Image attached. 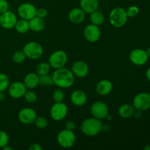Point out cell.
Segmentation results:
<instances>
[{
    "label": "cell",
    "mask_w": 150,
    "mask_h": 150,
    "mask_svg": "<svg viewBox=\"0 0 150 150\" xmlns=\"http://www.w3.org/2000/svg\"><path fill=\"white\" fill-rule=\"evenodd\" d=\"M54 84L61 89H67L74 84L75 76L71 70L65 67L55 70L52 75Z\"/></svg>",
    "instance_id": "obj_1"
},
{
    "label": "cell",
    "mask_w": 150,
    "mask_h": 150,
    "mask_svg": "<svg viewBox=\"0 0 150 150\" xmlns=\"http://www.w3.org/2000/svg\"><path fill=\"white\" fill-rule=\"evenodd\" d=\"M103 128V122L100 120L95 118V117H89L85 119L81 123V132L86 136H97L100 133Z\"/></svg>",
    "instance_id": "obj_2"
},
{
    "label": "cell",
    "mask_w": 150,
    "mask_h": 150,
    "mask_svg": "<svg viewBox=\"0 0 150 150\" xmlns=\"http://www.w3.org/2000/svg\"><path fill=\"white\" fill-rule=\"evenodd\" d=\"M126 10L121 7H117L113 9L109 14V21L111 26L115 28H122L126 24L127 21Z\"/></svg>",
    "instance_id": "obj_3"
},
{
    "label": "cell",
    "mask_w": 150,
    "mask_h": 150,
    "mask_svg": "<svg viewBox=\"0 0 150 150\" xmlns=\"http://www.w3.org/2000/svg\"><path fill=\"white\" fill-rule=\"evenodd\" d=\"M68 57L65 51L57 50L53 52L48 58V64L54 70L64 67L66 65Z\"/></svg>",
    "instance_id": "obj_4"
},
{
    "label": "cell",
    "mask_w": 150,
    "mask_h": 150,
    "mask_svg": "<svg viewBox=\"0 0 150 150\" xmlns=\"http://www.w3.org/2000/svg\"><path fill=\"white\" fill-rule=\"evenodd\" d=\"M23 51L24 52L26 58L33 60L38 59L43 54L42 46L39 42H35V41H31V42H27L23 46Z\"/></svg>",
    "instance_id": "obj_5"
},
{
    "label": "cell",
    "mask_w": 150,
    "mask_h": 150,
    "mask_svg": "<svg viewBox=\"0 0 150 150\" xmlns=\"http://www.w3.org/2000/svg\"><path fill=\"white\" fill-rule=\"evenodd\" d=\"M57 142L62 147L68 149L74 146L76 142V138L73 130H67L65 128L58 133Z\"/></svg>",
    "instance_id": "obj_6"
},
{
    "label": "cell",
    "mask_w": 150,
    "mask_h": 150,
    "mask_svg": "<svg viewBox=\"0 0 150 150\" xmlns=\"http://www.w3.org/2000/svg\"><path fill=\"white\" fill-rule=\"evenodd\" d=\"M68 108L63 102H55L50 110V115L54 121H62L67 116Z\"/></svg>",
    "instance_id": "obj_7"
},
{
    "label": "cell",
    "mask_w": 150,
    "mask_h": 150,
    "mask_svg": "<svg viewBox=\"0 0 150 150\" xmlns=\"http://www.w3.org/2000/svg\"><path fill=\"white\" fill-rule=\"evenodd\" d=\"M133 105L136 110L144 111L150 108V94L141 92L133 98Z\"/></svg>",
    "instance_id": "obj_8"
},
{
    "label": "cell",
    "mask_w": 150,
    "mask_h": 150,
    "mask_svg": "<svg viewBox=\"0 0 150 150\" xmlns=\"http://www.w3.org/2000/svg\"><path fill=\"white\" fill-rule=\"evenodd\" d=\"M92 117L98 120H104L109 114L108 107L103 101H96L92 105L90 108Z\"/></svg>",
    "instance_id": "obj_9"
},
{
    "label": "cell",
    "mask_w": 150,
    "mask_h": 150,
    "mask_svg": "<svg viewBox=\"0 0 150 150\" xmlns=\"http://www.w3.org/2000/svg\"><path fill=\"white\" fill-rule=\"evenodd\" d=\"M129 59L135 65L142 66L147 62L149 57L145 50L142 48H135L130 51Z\"/></svg>",
    "instance_id": "obj_10"
},
{
    "label": "cell",
    "mask_w": 150,
    "mask_h": 150,
    "mask_svg": "<svg viewBox=\"0 0 150 150\" xmlns=\"http://www.w3.org/2000/svg\"><path fill=\"white\" fill-rule=\"evenodd\" d=\"M37 8L34 4L31 3L25 2L20 4L18 8V14L21 18L29 21L36 16Z\"/></svg>",
    "instance_id": "obj_11"
},
{
    "label": "cell",
    "mask_w": 150,
    "mask_h": 150,
    "mask_svg": "<svg viewBox=\"0 0 150 150\" xmlns=\"http://www.w3.org/2000/svg\"><path fill=\"white\" fill-rule=\"evenodd\" d=\"M83 36L89 42H95L98 41L101 36L99 26L92 23L87 25L83 29Z\"/></svg>",
    "instance_id": "obj_12"
},
{
    "label": "cell",
    "mask_w": 150,
    "mask_h": 150,
    "mask_svg": "<svg viewBox=\"0 0 150 150\" xmlns=\"http://www.w3.org/2000/svg\"><path fill=\"white\" fill-rule=\"evenodd\" d=\"M17 21L16 14L10 10L0 14V26L5 29H13Z\"/></svg>",
    "instance_id": "obj_13"
},
{
    "label": "cell",
    "mask_w": 150,
    "mask_h": 150,
    "mask_svg": "<svg viewBox=\"0 0 150 150\" xmlns=\"http://www.w3.org/2000/svg\"><path fill=\"white\" fill-rule=\"evenodd\" d=\"M7 90H8L9 95L12 98L19 99L23 97L25 92L27 90V88L26 87L23 82L16 81L9 85Z\"/></svg>",
    "instance_id": "obj_14"
},
{
    "label": "cell",
    "mask_w": 150,
    "mask_h": 150,
    "mask_svg": "<svg viewBox=\"0 0 150 150\" xmlns=\"http://www.w3.org/2000/svg\"><path fill=\"white\" fill-rule=\"evenodd\" d=\"M37 117L38 116H37L36 111L33 108H28V107L20 110L18 115L19 121L25 125H31L35 122Z\"/></svg>",
    "instance_id": "obj_15"
},
{
    "label": "cell",
    "mask_w": 150,
    "mask_h": 150,
    "mask_svg": "<svg viewBox=\"0 0 150 150\" xmlns=\"http://www.w3.org/2000/svg\"><path fill=\"white\" fill-rule=\"evenodd\" d=\"M71 71L75 76L83 79L89 73V66L84 61L79 60L73 64Z\"/></svg>",
    "instance_id": "obj_16"
},
{
    "label": "cell",
    "mask_w": 150,
    "mask_h": 150,
    "mask_svg": "<svg viewBox=\"0 0 150 150\" xmlns=\"http://www.w3.org/2000/svg\"><path fill=\"white\" fill-rule=\"evenodd\" d=\"M70 100L73 105L77 107H81L87 102V96L83 91L77 89L72 92L70 95Z\"/></svg>",
    "instance_id": "obj_17"
},
{
    "label": "cell",
    "mask_w": 150,
    "mask_h": 150,
    "mask_svg": "<svg viewBox=\"0 0 150 150\" xmlns=\"http://www.w3.org/2000/svg\"><path fill=\"white\" fill-rule=\"evenodd\" d=\"M113 89V84L109 80L103 79L100 80L96 85L95 91L97 94L101 96H105L111 93Z\"/></svg>",
    "instance_id": "obj_18"
},
{
    "label": "cell",
    "mask_w": 150,
    "mask_h": 150,
    "mask_svg": "<svg viewBox=\"0 0 150 150\" xmlns=\"http://www.w3.org/2000/svg\"><path fill=\"white\" fill-rule=\"evenodd\" d=\"M68 18L71 23L79 24L82 23L85 19V13L81 7L73 8L68 14Z\"/></svg>",
    "instance_id": "obj_19"
},
{
    "label": "cell",
    "mask_w": 150,
    "mask_h": 150,
    "mask_svg": "<svg viewBox=\"0 0 150 150\" xmlns=\"http://www.w3.org/2000/svg\"><path fill=\"white\" fill-rule=\"evenodd\" d=\"M99 7V0H80V7L85 13H93Z\"/></svg>",
    "instance_id": "obj_20"
},
{
    "label": "cell",
    "mask_w": 150,
    "mask_h": 150,
    "mask_svg": "<svg viewBox=\"0 0 150 150\" xmlns=\"http://www.w3.org/2000/svg\"><path fill=\"white\" fill-rule=\"evenodd\" d=\"M23 83L27 89H35L39 85V76L35 73H28L24 77Z\"/></svg>",
    "instance_id": "obj_21"
},
{
    "label": "cell",
    "mask_w": 150,
    "mask_h": 150,
    "mask_svg": "<svg viewBox=\"0 0 150 150\" xmlns=\"http://www.w3.org/2000/svg\"><path fill=\"white\" fill-rule=\"evenodd\" d=\"M29 29L33 32H40L45 27V21L44 18H40L38 16H35L29 21Z\"/></svg>",
    "instance_id": "obj_22"
},
{
    "label": "cell",
    "mask_w": 150,
    "mask_h": 150,
    "mask_svg": "<svg viewBox=\"0 0 150 150\" xmlns=\"http://www.w3.org/2000/svg\"><path fill=\"white\" fill-rule=\"evenodd\" d=\"M135 108L133 105H130V104H123L119 108L118 113L119 115L121 117L125 119H127L133 116L135 111Z\"/></svg>",
    "instance_id": "obj_23"
},
{
    "label": "cell",
    "mask_w": 150,
    "mask_h": 150,
    "mask_svg": "<svg viewBox=\"0 0 150 150\" xmlns=\"http://www.w3.org/2000/svg\"><path fill=\"white\" fill-rule=\"evenodd\" d=\"M89 19H90L91 23L97 25V26H99L100 25L103 24V23H104L105 16H104L103 13L101 11H100V10H98V9L97 10L94 11L93 13H90Z\"/></svg>",
    "instance_id": "obj_24"
},
{
    "label": "cell",
    "mask_w": 150,
    "mask_h": 150,
    "mask_svg": "<svg viewBox=\"0 0 150 150\" xmlns=\"http://www.w3.org/2000/svg\"><path fill=\"white\" fill-rule=\"evenodd\" d=\"M15 29L18 33L24 34L26 33L29 30V21L25 20V19L21 18L20 20H18L16 22V24L15 26Z\"/></svg>",
    "instance_id": "obj_25"
},
{
    "label": "cell",
    "mask_w": 150,
    "mask_h": 150,
    "mask_svg": "<svg viewBox=\"0 0 150 150\" xmlns=\"http://www.w3.org/2000/svg\"><path fill=\"white\" fill-rule=\"evenodd\" d=\"M50 70H51V66L48 63L41 62L37 65L36 67V73L38 76L41 75L48 74Z\"/></svg>",
    "instance_id": "obj_26"
},
{
    "label": "cell",
    "mask_w": 150,
    "mask_h": 150,
    "mask_svg": "<svg viewBox=\"0 0 150 150\" xmlns=\"http://www.w3.org/2000/svg\"><path fill=\"white\" fill-rule=\"evenodd\" d=\"M39 84L42 86H50L54 85L52 76L48 74L39 76Z\"/></svg>",
    "instance_id": "obj_27"
},
{
    "label": "cell",
    "mask_w": 150,
    "mask_h": 150,
    "mask_svg": "<svg viewBox=\"0 0 150 150\" xmlns=\"http://www.w3.org/2000/svg\"><path fill=\"white\" fill-rule=\"evenodd\" d=\"M10 85L9 77L4 73H0V92H4Z\"/></svg>",
    "instance_id": "obj_28"
},
{
    "label": "cell",
    "mask_w": 150,
    "mask_h": 150,
    "mask_svg": "<svg viewBox=\"0 0 150 150\" xmlns=\"http://www.w3.org/2000/svg\"><path fill=\"white\" fill-rule=\"evenodd\" d=\"M12 58H13V62H15L16 64H21V63H23L25 61L26 57L25 55L24 52L23 51V50H22V51H16L13 54Z\"/></svg>",
    "instance_id": "obj_29"
},
{
    "label": "cell",
    "mask_w": 150,
    "mask_h": 150,
    "mask_svg": "<svg viewBox=\"0 0 150 150\" xmlns=\"http://www.w3.org/2000/svg\"><path fill=\"white\" fill-rule=\"evenodd\" d=\"M23 98H24L26 102L29 103H34L37 101L38 96L34 91L30 89V90H26L24 95H23Z\"/></svg>",
    "instance_id": "obj_30"
},
{
    "label": "cell",
    "mask_w": 150,
    "mask_h": 150,
    "mask_svg": "<svg viewBox=\"0 0 150 150\" xmlns=\"http://www.w3.org/2000/svg\"><path fill=\"white\" fill-rule=\"evenodd\" d=\"M38 129H45L48 127V120L43 117H37L34 122Z\"/></svg>",
    "instance_id": "obj_31"
},
{
    "label": "cell",
    "mask_w": 150,
    "mask_h": 150,
    "mask_svg": "<svg viewBox=\"0 0 150 150\" xmlns=\"http://www.w3.org/2000/svg\"><path fill=\"white\" fill-rule=\"evenodd\" d=\"M53 99L55 102H63L64 100V93L60 89H57L53 92Z\"/></svg>",
    "instance_id": "obj_32"
},
{
    "label": "cell",
    "mask_w": 150,
    "mask_h": 150,
    "mask_svg": "<svg viewBox=\"0 0 150 150\" xmlns=\"http://www.w3.org/2000/svg\"><path fill=\"white\" fill-rule=\"evenodd\" d=\"M9 136L4 130H0V148L2 149L4 146L8 144Z\"/></svg>",
    "instance_id": "obj_33"
},
{
    "label": "cell",
    "mask_w": 150,
    "mask_h": 150,
    "mask_svg": "<svg viewBox=\"0 0 150 150\" xmlns=\"http://www.w3.org/2000/svg\"><path fill=\"white\" fill-rule=\"evenodd\" d=\"M126 13H127V15L128 17H136L139 13V9L136 6H130V7H127V9L126 10Z\"/></svg>",
    "instance_id": "obj_34"
},
{
    "label": "cell",
    "mask_w": 150,
    "mask_h": 150,
    "mask_svg": "<svg viewBox=\"0 0 150 150\" xmlns=\"http://www.w3.org/2000/svg\"><path fill=\"white\" fill-rule=\"evenodd\" d=\"M9 10V3L7 0H0V14Z\"/></svg>",
    "instance_id": "obj_35"
},
{
    "label": "cell",
    "mask_w": 150,
    "mask_h": 150,
    "mask_svg": "<svg viewBox=\"0 0 150 150\" xmlns=\"http://www.w3.org/2000/svg\"><path fill=\"white\" fill-rule=\"evenodd\" d=\"M36 16L42 18H45L48 16V10L43 7H40V8L37 9V13Z\"/></svg>",
    "instance_id": "obj_36"
},
{
    "label": "cell",
    "mask_w": 150,
    "mask_h": 150,
    "mask_svg": "<svg viewBox=\"0 0 150 150\" xmlns=\"http://www.w3.org/2000/svg\"><path fill=\"white\" fill-rule=\"evenodd\" d=\"M65 128L67 130H73L76 128V124H75L74 122L73 121H68L67 122H66L65 124Z\"/></svg>",
    "instance_id": "obj_37"
},
{
    "label": "cell",
    "mask_w": 150,
    "mask_h": 150,
    "mask_svg": "<svg viewBox=\"0 0 150 150\" xmlns=\"http://www.w3.org/2000/svg\"><path fill=\"white\" fill-rule=\"evenodd\" d=\"M29 150H42V147L41 146L40 144H32L30 145V146L29 147Z\"/></svg>",
    "instance_id": "obj_38"
},
{
    "label": "cell",
    "mask_w": 150,
    "mask_h": 150,
    "mask_svg": "<svg viewBox=\"0 0 150 150\" xmlns=\"http://www.w3.org/2000/svg\"><path fill=\"white\" fill-rule=\"evenodd\" d=\"M133 116L135 117V118L136 119H139L142 117V111H139V110H135L134 111V114H133Z\"/></svg>",
    "instance_id": "obj_39"
},
{
    "label": "cell",
    "mask_w": 150,
    "mask_h": 150,
    "mask_svg": "<svg viewBox=\"0 0 150 150\" xmlns=\"http://www.w3.org/2000/svg\"><path fill=\"white\" fill-rule=\"evenodd\" d=\"M5 100V95L4 92H0V102H2Z\"/></svg>",
    "instance_id": "obj_40"
},
{
    "label": "cell",
    "mask_w": 150,
    "mask_h": 150,
    "mask_svg": "<svg viewBox=\"0 0 150 150\" xmlns=\"http://www.w3.org/2000/svg\"><path fill=\"white\" fill-rule=\"evenodd\" d=\"M146 79H147V80L150 82V67H149V68H148L147 70H146Z\"/></svg>",
    "instance_id": "obj_41"
},
{
    "label": "cell",
    "mask_w": 150,
    "mask_h": 150,
    "mask_svg": "<svg viewBox=\"0 0 150 150\" xmlns=\"http://www.w3.org/2000/svg\"><path fill=\"white\" fill-rule=\"evenodd\" d=\"M2 149L4 150H13V148L10 147V146H9L8 144L6 145V146H4Z\"/></svg>",
    "instance_id": "obj_42"
},
{
    "label": "cell",
    "mask_w": 150,
    "mask_h": 150,
    "mask_svg": "<svg viewBox=\"0 0 150 150\" xmlns=\"http://www.w3.org/2000/svg\"><path fill=\"white\" fill-rule=\"evenodd\" d=\"M105 119H107L108 120H110V121H111V120H112V116L110 115V114H108V115H107V117H105Z\"/></svg>",
    "instance_id": "obj_43"
},
{
    "label": "cell",
    "mask_w": 150,
    "mask_h": 150,
    "mask_svg": "<svg viewBox=\"0 0 150 150\" xmlns=\"http://www.w3.org/2000/svg\"><path fill=\"white\" fill-rule=\"evenodd\" d=\"M145 51H146V54H147V55H148V57H150V48H148L146 50H145Z\"/></svg>",
    "instance_id": "obj_44"
},
{
    "label": "cell",
    "mask_w": 150,
    "mask_h": 150,
    "mask_svg": "<svg viewBox=\"0 0 150 150\" xmlns=\"http://www.w3.org/2000/svg\"><path fill=\"white\" fill-rule=\"evenodd\" d=\"M144 149V150H150V145H147Z\"/></svg>",
    "instance_id": "obj_45"
}]
</instances>
